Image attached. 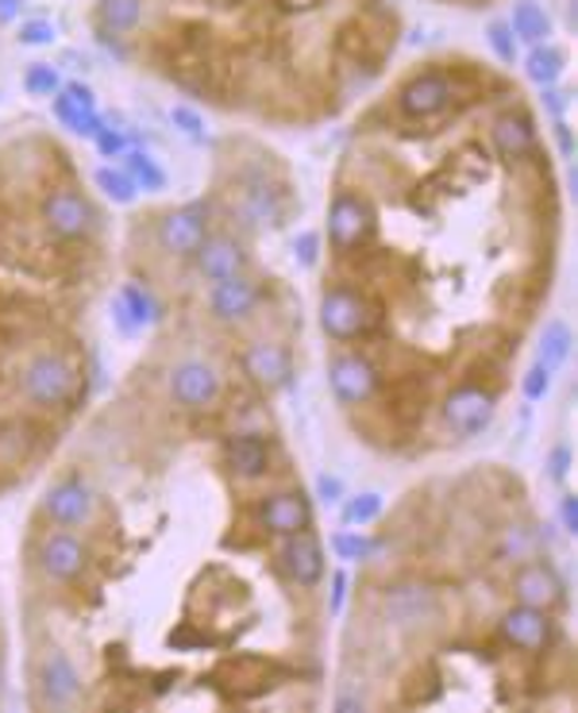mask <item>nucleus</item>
<instances>
[{
    "label": "nucleus",
    "instance_id": "f704fd0d",
    "mask_svg": "<svg viewBox=\"0 0 578 713\" xmlns=\"http://www.w3.org/2000/svg\"><path fill=\"white\" fill-rule=\"evenodd\" d=\"M93 186L101 189V198H108L113 205H135L139 201V186L128 178V170L123 166H97L93 170Z\"/></svg>",
    "mask_w": 578,
    "mask_h": 713
},
{
    "label": "nucleus",
    "instance_id": "7c9ffc66",
    "mask_svg": "<svg viewBox=\"0 0 578 713\" xmlns=\"http://www.w3.org/2000/svg\"><path fill=\"white\" fill-rule=\"evenodd\" d=\"M123 170H128V178L139 186V193H163L166 186H170V174L158 166L155 155H148L143 147H128L123 151Z\"/></svg>",
    "mask_w": 578,
    "mask_h": 713
},
{
    "label": "nucleus",
    "instance_id": "c85d7f7f",
    "mask_svg": "<svg viewBox=\"0 0 578 713\" xmlns=\"http://www.w3.org/2000/svg\"><path fill=\"white\" fill-rule=\"evenodd\" d=\"M575 352V332H570L567 320H547L544 332H540V344H536V363L544 370H563Z\"/></svg>",
    "mask_w": 578,
    "mask_h": 713
},
{
    "label": "nucleus",
    "instance_id": "393cba45",
    "mask_svg": "<svg viewBox=\"0 0 578 713\" xmlns=\"http://www.w3.org/2000/svg\"><path fill=\"white\" fill-rule=\"evenodd\" d=\"M547 544V533H540V525L532 521H505L489 540V563L494 567H517L524 559L540 556V548Z\"/></svg>",
    "mask_w": 578,
    "mask_h": 713
},
{
    "label": "nucleus",
    "instance_id": "09e8293b",
    "mask_svg": "<svg viewBox=\"0 0 578 713\" xmlns=\"http://www.w3.org/2000/svg\"><path fill=\"white\" fill-rule=\"evenodd\" d=\"M62 93H70V97H74L78 105H90V108H97V93H93L85 82H62Z\"/></svg>",
    "mask_w": 578,
    "mask_h": 713
},
{
    "label": "nucleus",
    "instance_id": "8fccbe9b",
    "mask_svg": "<svg viewBox=\"0 0 578 713\" xmlns=\"http://www.w3.org/2000/svg\"><path fill=\"white\" fill-rule=\"evenodd\" d=\"M274 4L285 12H312V9H320L325 0H274Z\"/></svg>",
    "mask_w": 578,
    "mask_h": 713
},
{
    "label": "nucleus",
    "instance_id": "a19ab883",
    "mask_svg": "<svg viewBox=\"0 0 578 713\" xmlns=\"http://www.w3.org/2000/svg\"><path fill=\"white\" fill-rule=\"evenodd\" d=\"M547 390H552V370H544L540 363H532V367L524 370V378H521L524 402H544Z\"/></svg>",
    "mask_w": 578,
    "mask_h": 713
},
{
    "label": "nucleus",
    "instance_id": "37998d69",
    "mask_svg": "<svg viewBox=\"0 0 578 713\" xmlns=\"http://www.w3.org/2000/svg\"><path fill=\"white\" fill-rule=\"evenodd\" d=\"M343 494H347V486H343V478L332 475V471H320L317 483H312V498H317L320 506H340Z\"/></svg>",
    "mask_w": 578,
    "mask_h": 713
},
{
    "label": "nucleus",
    "instance_id": "79ce46f5",
    "mask_svg": "<svg viewBox=\"0 0 578 713\" xmlns=\"http://www.w3.org/2000/svg\"><path fill=\"white\" fill-rule=\"evenodd\" d=\"M93 143H97L101 158H120L123 151L131 147V135L123 132V128H113V123L105 120V128H101V132H97V140H93Z\"/></svg>",
    "mask_w": 578,
    "mask_h": 713
},
{
    "label": "nucleus",
    "instance_id": "0eeeda50",
    "mask_svg": "<svg viewBox=\"0 0 578 713\" xmlns=\"http://www.w3.org/2000/svg\"><path fill=\"white\" fill-rule=\"evenodd\" d=\"M440 609H444L440 591L428 579L401 574V579H390L378 591V621L386 629H398V632L424 629V625H432L440 617Z\"/></svg>",
    "mask_w": 578,
    "mask_h": 713
},
{
    "label": "nucleus",
    "instance_id": "58836bf2",
    "mask_svg": "<svg viewBox=\"0 0 578 713\" xmlns=\"http://www.w3.org/2000/svg\"><path fill=\"white\" fill-rule=\"evenodd\" d=\"M320 254H325V236H320V231H297V236H294V259H297V266H305V271H317Z\"/></svg>",
    "mask_w": 578,
    "mask_h": 713
},
{
    "label": "nucleus",
    "instance_id": "f03ea898",
    "mask_svg": "<svg viewBox=\"0 0 578 713\" xmlns=\"http://www.w3.org/2000/svg\"><path fill=\"white\" fill-rule=\"evenodd\" d=\"M12 390L39 417L74 409L82 397V367L62 347H32L12 375Z\"/></svg>",
    "mask_w": 578,
    "mask_h": 713
},
{
    "label": "nucleus",
    "instance_id": "39448f33",
    "mask_svg": "<svg viewBox=\"0 0 578 713\" xmlns=\"http://www.w3.org/2000/svg\"><path fill=\"white\" fill-rule=\"evenodd\" d=\"M459 105L456 78H451V62H424V67L409 70L393 90V112L409 123L440 120L444 112Z\"/></svg>",
    "mask_w": 578,
    "mask_h": 713
},
{
    "label": "nucleus",
    "instance_id": "ddd939ff",
    "mask_svg": "<svg viewBox=\"0 0 578 713\" xmlns=\"http://www.w3.org/2000/svg\"><path fill=\"white\" fill-rule=\"evenodd\" d=\"M239 375L251 390H259L262 397L267 394H282L285 385H294V352L282 344V340H247L236 355Z\"/></svg>",
    "mask_w": 578,
    "mask_h": 713
},
{
    "label": "nucleus",
    "instance_id": "a18cd8bd",
    "mask_svg": "<svg viewBox=\"0 0 578 713\" xmlns=\"http://www.w3.org/2000/svg\"><path fill=\"white\" fill-rule=\"evenodd\" d=\"M328 586H332V591H328V614L340 617V614H343V606H347V594H351V574L340 567V571H332V579H328Z\"/></svg>",
    "mask_w": 578,
    "mask_h": 713
},
{
    "label": "nucleus",
    "instance_id": "bb28decb",
    "mask_svg": "<svg viewBox=\"0 0 578 713\" xmlns=\"http://www.w3.org/2000/svg\"><path fill=\"white\" fill-rule=\"evenodd\" d=\"M43 440V420L39 413H9L0 417V463L4 467H20L35 455Z\"/></svg>",
    "mask_w": 578,
    "mask_h": 713
},
{
    "label": "nucleus",
    "instance_id": "72a5a7b5",
    "mask_svg": "<svg viewBox=\"0 0 578 713\" xmlns=\"http://www.w3.org/2000/svg\"><path fill=\"white\" fill-rule=\"evenodd\" d=\"M328 548H332V556L340 559V563H367V559L378 556V548H382V544L370 540L363 528H347V525H343L340 533L328 536Z\"/></svg>",
    "mask_w": 578,
    "mask_h": 713
},
{
    "label": "nucleus",
    "instance_id": "1a4fd4ad",
    "mask_svg": "<svg viewBox=\"0 0 578 713\" xmlns=\"http://www.w3.org/2000/svg\"><path fill=\"white\" fill-rule=\"evenodd\" d=\"M436 413H440V425L451 440H474V436H482L494 425L497 390L474 382V378H463V382H456L448 394L440 397Z\"/></svg>",
    "mask_w": 578,
    "mask_h": 713
},
{
    "label": "nucleus",
    "instance_id": "5701e85b",
    "mask_svg": "<svg viewBox=\"0 0 578 713\" xmlns=\"http://www.w3.org/2000/svg\"><path fill=\"white\" fill-rule=\"evenodd\" d=\"M35 690H39V702L50 710H66L82 698V672L58 644L43 647L39 664H35Z\"/></svg>",
    "mask_w": 578,
    "mask_h": 713
},
{
    "label": "nucleus",
    "instance_id": "c03bdc74",
    "mask_svg": "<svg viewBox=\"0 0 578 713\" xmlns=\"http://www.w3.org/2000/svg\"><path fill=\"white\" fill-rule=\"evenodd\" d=\"M547 478H552V483H567L570 478V467H575V451L567 448V443H555L552 451H547Z\"/></svg>",
    "mask_w": 578,
    "mask_h": 713
},
{
    "label": "nucleus",
    "instance_id": "dca6fc26",
    "mask_svg": "<svg viewBox=\"0 0 578 713\" xmlns=\"http://www.w3.org/2000/svg\"><path fill=\"white\" fill-rule=\"evenodd\" d=\"M166 397L178 405L181 413H204L216 409L224 397V378L221 370L204 359H181L166 375Z\"/></svg>",
    "mask_w": 578,
    "mask_h": 713
},
{
    "label": "nucleus",
    "instance_id": "9b49d317",
    "mask_svg": "<svg viewBox=\"0 0 578 713\" xmlns=\"http://www.w3.org/2000/svg\"><path fill=\"white\" fill-rule=\"evenodd\" d=\"M251 525L262 536H294L305 528L317 525V506L302 486H285V490H270L262 498H255L251 506Z\"/></svg>",
    "mask_w": 578,
    "mask_h": 713
},
{
    "label": "nucleus",
    "instance_id": "f257e3e1",
    "mask_svg": "<svg viewBox=\"0 0 578 713\" xmlns=\"http://www.w3.org/2000/svg\"><path fill=\"white\" fill-rule=\"evenodd\" d=\"M224 213L239 231H274L294 213L290 181L278 170L274 155L239 158L224 189Z\"/></svg>",
    "mask_w": 578,
    "mask_h": 713
},
{
    "label": "nucleus",
    "instance_id": "de8ad7c7",
    "mask_svg": "<svg viewBox=\"0 0 578 713\" xmlns=\"http://www.w3.org/2000/svg\"><path fill=\"white\" fill-rule=\"evenodd\" d=\"M567 105H570V93L555 90V85H544V108L555 116V120H563V112H567Z\"/></svg>",
    "mask_w": 578,
    "mask_h": 713
},
{
    "label": "nucleus",
    "instance_id": "3c124183",
    "mask_svg": "<svg viewBox=\"0 0 578 713\" xmlns=\"http://www.w3.org/2000/svg\"><path fill=\"white\" fill-rule=\"evenodd\" d=\"M363 705H367V702H363V694H351V690H343V694L335 698V710H340V713L363 710Z\"/></svg>",
    "mask_w": 578,
    "mask_h": 713
},
{
    "label": "nucleus",
    "instance_id": "ea45409f",
    "mask_svg": "<svg viewBox=\"0 0 578 713\" xmlns=\"http://www.w3.org/2000/svg\"><path fill=\"white\" fill-rule=\"evenodd\" d=\"M16 39H20V47H50V43L58 39V32L50 20H24Z\"/></svg>",
    "mask_w": 578,
    "mask_h": 713
},
{
    "label": "nucleus",
    "instance_id": "412c9836",
    "mask_svg": "<svg viewBox=\"0 0 578 713\" xmlns=\"http://www.w3.org/2000/svg\"><path fill=\"white\" fill-rule=\"evenodd\" d=\"M39 513L55 528H82L97 513V494H93V486L82 475H62L43 490Z\"/></svg>",
    "mask_w": 578,
    "mask_h": 713
},
{
    "label": "nucleus",
    "instance_id": "20e7f679",
    "mask_svg": "<svg viewBox=\"0 0 578 713\" xmlns=\"http://www.w3.org/2000/svg\"><path fill=\"white\" fill-rule=\"evenodd\" d=\"M317 324L325 332V340L332 344H358V340H370L382 324V305L367 294L363 286H351V282H328L320 289L317 301Z\"/></svg>",
    "mask_w": 578,
    "mask_h": 713
},
{
    "label": "nucleus",
    "instance_id": "f3484780",
    "mask_svg": "<svg viewBox=\"0 0 578 713\" xmlns=\"http://www.w3.org/2000/svg\"><path fill=\"white\" fill-rule=\"evenodd\" d=\"M505 591H509V602H521V606L532 609H563L567 602V586H563V574L552 559L532 556L524 563L509 567V579H505Z\"/></svg>",
    "mask_w": 578,
    "mask_h": 713
},
{
    "label": "nucleus",
    "instance_id": "6e6552de",
    "mask_svg": "<svg viewBox=\"0 0 578 713\" xmlns=\"http://www.w3.org/2000/svg\"><path fill=\"white\" fill-rule=\"evenodd\" d=\"M382 385H386V370L378 367L370 352L343 347V352H335L328 359V394L343 409H367V405H375V397L382 394Z\"/></svg>",
    "mask_w": 578,
    "mask_h": 713
},
{
    "label": "nucleus",
    "instance_id": "aec40b11",
    "mask_svg": "<svg viewBox=\"0 0 578 713\" xmlns=\"http://www.w3.org/2000/svg\"><path fill=\"white\" fill-rule=\"evenodd\" d=\"M189 271L197 282H221L232 274L251 271V251H247V239L239 231H209L201 239L193 254H189Z\"/></svg>",
    "mask_w": 578,
    "mask_h": 713
},
{
    "label": "nucleus",
    "instance_id": "cd10ccee",
    "mask_svg": "<svg viewBox=\"0 0 578 713\" xmlns=\"http://www.w3.org/2000/svg\"><path fill=\"white\" fill-rule=\"evenodd\" d=\"M50 108H55V120L62 123V128H70L74 135H82V140H97V132L105 128V116H101L97 108L78 105V100L62 90L50 97Z\"/></svg>",
    "mask_w": 578,
    "mask_h": 713
},
{
    "label": "nucleus",
    "instance_id": "49530a36",
    "mask_svg": "<svg viewBox=\"0 0 578 713\" xmlns=\"http://www.w3.org/2000/svg\"><path fill=\"white\" fill-rule=\"evenodd\" d=\"M559 528L567 536L578 533V498L570 490H563V498H559Z\"/></svg>",
    "mask_w": 578,
    "mask_h": 713
},
{
    "label": "nucleus",
    "instance_id": "4468645a",
    "mask_svg": "<svg viewBox=\"0 0 578 713\" xmlns=\"http://www.w3.org/2000/svg\"><path fill=\"white\" fill-rule=\"evenodd\" d=\"M35 571L55 586H74L93 563L90 544L70 528H50L35 540Z\"/></svg>",
    "mask_w": 578,
    "mask_h": 713
},
{
    "label": "nucleus",
    "instance_id": "2eb2a0df",
    "mask_svg": "<svg viewBox=\"0 0 578 713\" xmlns=\"http://www.w3.org/2000/svg\"><path fill=\"white\" fill-rule=\"evenodd\" d=\"M486 147L494 151V158L505 166H517V163H524V158H532L540 151L536 116L514 97L509 100V108H502V112L489 120Z\"/></svg>",
    "mask_w": 578,
    "mask_h": 713
},
{
    "label": "nucleus",
    "instance_id": "473e14b6",
    "mask_svg": "<svg viewBox=\"0 0 578 713\" xmlns=\"http://www.w3.org/2000/svg\"><path fill=\"white\" fill-rule=\"evenodd\" d=\"M386 513V498L378 490H358V494H343L340 501V516L347 528H367L375 525L378 516Z\"/></svg>",
    "mask_w": 578,
    "mask_h": 713
},
{
    "label": "nucleus",
    "instance_id": "2f4dec72",
    "mask_svg": "<svg viewBox=\"0 0 578 713\" xmlns=\"http://www.w3.org/2000/svg\"><path fill=\"white\" fill-rule=\"evenodd\" d=\"M563 70H567V55H563L555 43H536V47L524 55V74H529V82H536L540 90L559 82Z\"/></svg>",
    "mask_w": 578,
    "mask_h": 713
},
{
    "label": "nucleus",
    "instance_id": "4c0bfd02",
    "mask_svg": "<svg viewBox=\"0 0 578 713\" xmlns=\"http://www.w3.org/2000/svg\"><path fill=\"white\" fill-rule=\"evenodd\" d=\"M170 123H174V132L186 135L189 143H204V140H209L204 116L197 112V108H189V105H170Z\"/></svg>",
    "mask_w": 578,
    "mask_h": 713
},
{
    "label": "nucleus",
    "instance_id": "e433bc0d",
    "mask_svg": "<svg viewBox=\"0 0 578 713\" xmlns=\"http://www.w3.org/2000/svg\"><path fill=\"white\" fill-rule=\"evenodd\" d=\"M486 47L494 50L502 67H517V58H521V43H517V35L509 32L505 20H489L486 24Z\"/></svg>",
    "mask_w": 578,
    "mask_h": 713
},
{
    "label": "nucleus",
    "instance_id": "f8f14e48",
    "mask_svg": "<svg viewBox=\"0 0 578 713\" xmlns=\"http://www.w3.org/2000/svg\"><path fill=\"white\" fill-rule=\"evenodd\" d=\"M212 231V201H186L155 216V247L166 259H189L201 247V239Z\"/></svg>",
    "mask_w": 578,
    "mask_h": 713
},
{
    "label": "nucleus",
    "instance_id": "6ab92c4d",
    "mask_svg": "<svg viewBox=\"0 0 578 713\" xmlns=\"http://www.w3.org/2000/svg\"><path fill=\"white\" fill-rule=\"evenodd\" d=\"M262 297H267V286L251 271H244V274H232V278L212 282L209 294H204V305H209V317L216 324L239 329V324L255 320V312L262 309Z\"/></svg>",
    "mask_w": 578,
    "mask_h": 713
},
{
    "label": "nucleus",
    "instance_id": "7ed1b4c3",
    "mask_svg": "<svg viewBox=\"0 0 578 713\" xmlns=\"http://www.w3.org/2000/svg\"><path fill=\"white\" fill-rule=\"evenodd\" d=\"M35 216H39L43 231L58 243H93L105 228L97 201L74 181H50L43 186L39 201H35Z\"/></svg>",
    "mask_w": 578,
    "mask_h": 713
},
{
    "label": "nucleus",
    "instance_id": "423d86ee",
    "mask_svg": "<svg viewBox=\"0 0 578 713\" xmlns=\"http://www.w3.org/2000/svg\"><path fill=\"white\" fill-rule=\"evenodd\" d=\"M325 236L328 247H332L340 259H351V254L367 251L378 236V209L375 201L363 193V189H347L340 186L328 201L325 213Z\"/></svg>",
    "mask_w": 578,
    "mask_h": 713
},
{
    "label": "nucleus",
    "instance_id": "9d476101",
    "mask_svg": "<svg viewBox=\"0 0 578 713\" xmlns=\"http://www.w3.org/2000/svg\"><path fill=\"white\" fill-rule=\"evenodd\" d=\"M497 640L509 652H521V656H547L555 640H559V621H555L552 609H532L521 606V602H509L497 614Z\"/></svg>",
    "mask_w": 578,
    "mask_h": 713
},
{
    "label": "nucleus",
    "instance_id": "4be33fe9",
    "mask_svg": "<svg viewBox=\"0 0 578 713\" xmlns=\"http://www.w3.org/2000/svg\"><path fill=\"white\" fill-rule=\"evenodd\" d=\"M224 467L239 478V483H262L274 471L278 443L267 432H251V428H236L224 436Z\"/></svg>",
    "mask_w": 578,
    "mask_h": 713
},
{
    "label": "nucleus",
    "instance_id": "a211bd4d",
    "mask_svg": "<svg viewBox=\"0 0 578 713\" xmlns=\"http://www.w3.org/2000/svg\"><path fill=\"white\" fill-rule=\"evenodd\" d=\"M148 12H151V0H93V12H90L93 35L113 55L131 58V39L143 32Z\"/></svg>",
    "mask_w": 578,
    "mask_h": 713
},
{
    "label": "nucleus",
    "instance_id": "a878e982",
    "mask_svg": "<svg viewBox=\"0 0 578 713\" xmlns=\"http://www.w3.org/2000/svg\"><path fill=\"white\" fill-rule=\"evenodd\" d=\"M113 320H116V329H120L123 336H135V332L151 329V324H158V320H163V305H158V297L151 294L148 286L123 282V286L116 289V297H113Z\"/></svg>",
    "mask_w": 578,
    "mask_h": 713
},
{
    "label": "nucleus",
    "instance_id": "b1692460",
    "mask_svg": "<svg viewBox=\"0 0 578 713\" xmlns=\"http://www.w3.org/2000/svg\"><path fill=\"white\" fill-rule=\"evenodd\" d=\"M278 567L297 591H317L328 574V559H325V544L317 540L312 528L294 536H282V548H278Z\"/></svg>",
    "mask_w": 578,
    "mask_h": 713
},
{
    "label": "nucleus",
    "instance_id": "c756f323",
    "mask_svg": "<svg viewBox=\"0 0 578 713\" xmlns=\"http://www.w3.org/2000/svg\"><path fill=\"white\" fill-rule=\"evenodd\" d=\"M505 24H509V32L517 35V43H529V47L547 43V35H552V16L540 9L536 0H517Z\"/></svg>",
    "mask_w": 578,
    "mask_h": 713
},
{
    "label": "nucleus",
    "instance_id": "c9c22d12",
    "mask_svg": "<svg viewBox=\"0 0 578 713\" xmlns=\"http://www.w3.org/2000/svg\"><path fill=\"white\" fill-rule=\"evenodd\" d=\"M20 85H24L27 97H55L58 90H62V74H58V67H50V62H32V67L24 70V78H20Z\"/></svg>",
    "mask_w": 578,
    "mask_h": 713
},
{
    "label": "nucleus",
    "instance_id": "603ef678",
    "mask_svg": "<svg viewBox=\"0 0 578 713\" xmlns=\"http://www.w3.org/2000/svg\"><path fill=\"white\" fill-rule=\"evenodd\" d=\"M20 9H24V0H0V20H12Z\"/></svg>",
    "mask_w": 578,
    "mask_h": 713
}]
</instances>
